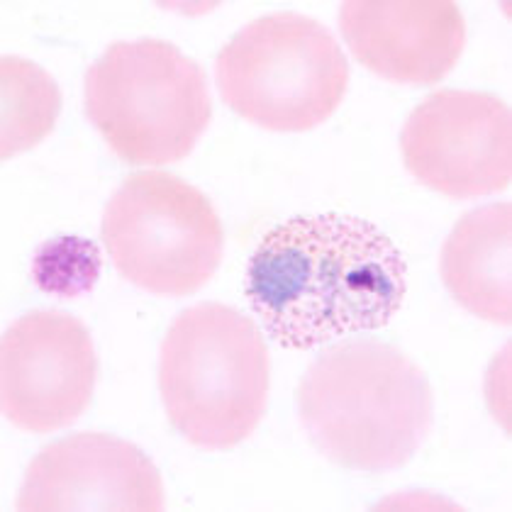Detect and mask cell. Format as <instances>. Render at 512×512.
I'll return each mask as SVG.
<instances>
[{"label": "cell", "mask_w": 512, "mask_h": 512, "mask_svg": "<svg viewBox=\"0 0 512 512\" xmlns=\"http://www.w3.org/2000/svg\"><path fill=\"white\" fill-rule=\"evenodd\" d=\"M244 293L278 347L308 352L386 327L408 293V264L364 217H291L256 244Z\"/></svg>", "instance_id": "1"}, {"label": "cell", "mask_w": 512, "mask_h": 512, "mask_svg": "<svg viewBox=\"0 0 512 512\" xmlns=\"http://www.w3.org/2000/svg\"><path fill=\"white\" fill-rule=\"evenodd\" d=\"M86 115L122 161L186 159L213 118L198 61L164 40L113 42L86 71Z\"/></svg>", "instance_id": "4"}, {"label": "cell", "mask_w": 512, "mask_h": 512, "mask_svg": "<svg viewBox=\"0 0 512 512\" xmlns=\"http://www.w3.org/2000/svg\"><path fill=\"white\" fill-rule=\"evenodd\" d=\"M0 91V159H13L37 147L54 130L61 113V91L42 66L13 54L0 57Z\"/></svg>", "instance_id": "12"}, {"label": "cell", "mask_w": 512, "mask_h": 512, "mask_svg": "<svg viewBox=\"0 0 512 512\" xmlns=\"http://www.w3.org/2000/svg\"><path fill=\"white\" fill-rule=\"evenodd\" d=\"M269 349L252 317L198 303L171 322L159 359L166 417L193 447L222 452L252 437L269 400Z\"/></svg>", "instance_id": "3"}, {"label": "cell", "mask_w": 512, "mask_h": 512, "mask_svg": "<svg viewBox=\"0 0 512 512\" xmlns=\"http://www.w3.org/2000/svg\"><path fill=\"white\" fill-rule=\"evenodd\" d=\"M339 30L361 66L403 86L439 83L466 47L464 13L447 0H349Z\"/></svg>", "instance_id": "10"}, {"label": "cell", "mask_w": 512, "mask_h": 512, "mask_svg": "<svg viewBox=\"0 0 512 512\" xmlns=\"http://www.w3.org/2000/svg\"><path fill=\"white\" fill-rule=\"evenodd\" d=\"M98 378L93 337L79 317L32 310L0 342V405L10 425L47 434L86 413Z\"/></svg>", "instance_id": "8"}, {"label": "cell", "mask_w": 512, "mask_h": 512, "mask_svg": "<svg viewBox=\"0 0 512 512\" xmlns=\"http://www.w3.org/2000/svg\"><path fill=\"white\" fill-rule=\"evenodd\" d=\"M220 96L239 118L274 132H305L335 115L349 61L320 20L271 13L244 25L215 59Z\"/></svg>", "instance_id": "5"}, {"label": "cell", "mask_w": 512, "mask_h": 512, "mask_svg": "<svg viewBox=\"0 0 512 512\" xmlns=\"http://www.w3.org/2000/svg\"><path fill=\"white\" fill-rule=\"evenodd\" d=\"M103 271L98 244L76 235L54 237L32 256V281L40 291L57 298L88 296Z\"/></svg>", "instance_id": "13"}, {"label": "cell", "mask_w": 512, "mask_h": 512, "mask_svg": "<svg viewBox=\"0 0 512 512\" xmlns=\"http://www.w3.org/2000/svg\"><path fill=\"white\" fill-rule=\"evenodd\" d=\"M310 444L349 471L408 464L430 437L434 395L425 371L393 344L349 339L325 349L298 386Z\"/></svg>", "instance_id": "2"}, {"label": "cell", "mask_w": 512, "mask_h": 512, "mask_svg": "<svg viewBox=\"0 0 512 512\" xmlns=\"http://www.w3.org/2000/svg\"><path fill=\"white\" fill-rule=\"evenodd\" d=\"M400 157L417 183L447 198L505 191L512 181L510 108L486 91H434L405 120Z\"/></svg>", "instance_id": "7"}, {"label": "cell", "mask_w": 512, "mask_h": 512, "mask_svg": "<svg viewBox=\"0 0 512 512\" xmlns=\"http://www.w3.org/2000/svg\"><path fill=\"white\" fill-rule=\"evenodd\" d=\"M164 481L132 442L81 432L44 447L30 461L18 510H164Z\"/></svg>", "instance_id": "9"}, {"label": "cell", "mask_w": 512, "mask_h": 512, "mask_svg": "<svg viewBox=\"0 0 512 512\" xmlns=\"http://www.w3.org/2000/svg\"><path fill=\"white\" fill-rule=\"evenodd\" d=\"M512 205L471 210L454 225L439 254V274L452 298L493 325H512Z\"/></svg>", "instance_id": "11"}, {"label": "cell", "mask_w": 512, "mask_h": 512, "mask_svg": "<svg viewBox=\"0 0 512 512\" xmlns=\"http://www.w3.org/2000/svg\"><path fill=\"white\" fill-rule=\"evenodd\" d=\"M100 237L120 276L166 298L200 291L215 276L225 247L210 198L159 169L125 178L105 205Z\"/></svg>", "instance_id": "6"}]
</instances>
